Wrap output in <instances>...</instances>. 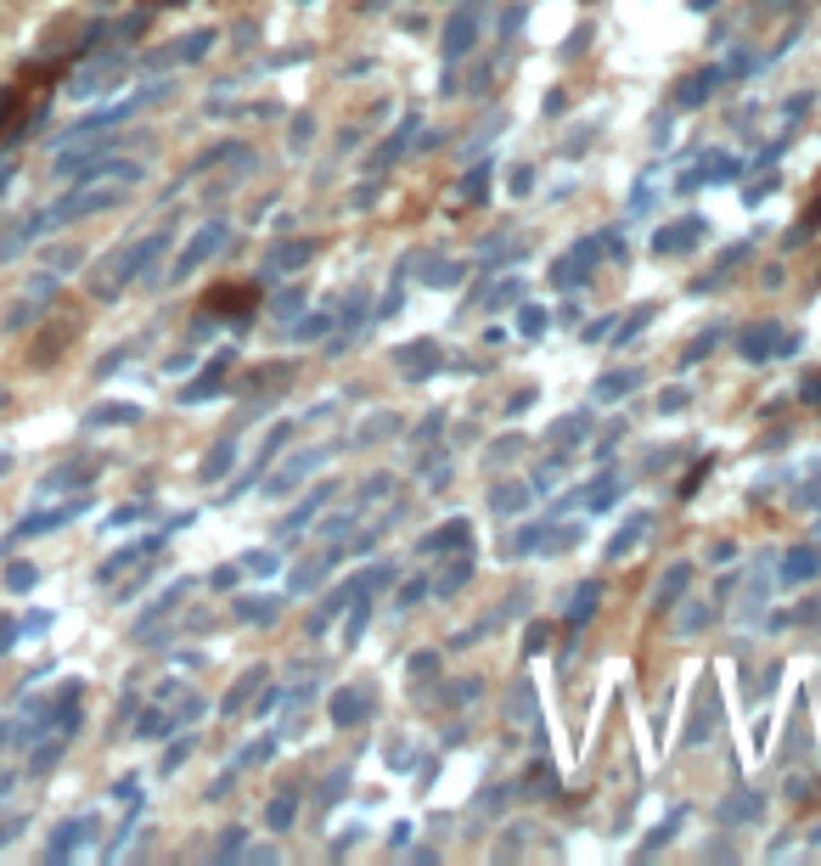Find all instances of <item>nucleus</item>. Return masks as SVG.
Returning a JSON list of instances; mask_svg holds the SVG:
<instances>
[{"label":"nucleus","instance_id":"nucleus-1","mask_svg":"<svg viewBox=\"0 0 821 866\" xmlns=\"http://www.w3.org/2000/svg\"><path fill=\"white\" fill-rule=\"evenodd\" d=\"M208 310H214V315H242V310H254L259 304V287H214V293H208V299H203Z\"/></svg>","mask_w":821,"mask_h":866}]
</instances>
